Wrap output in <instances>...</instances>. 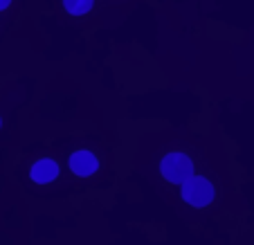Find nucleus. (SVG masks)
Segmentation results:
<instances>
[{"label": "nucleus", "mask_w": 254, "mask_h": 245, "mask_svg": "<svg viewBox=\"0 0 254 245\" xmlns=\"http://www.w3.org/2000/svg\"><path fill=\"white\" fill-rule=\"evenodd\" d=\"M160 173L162 178L173 184H183L193 176V162L187 153L183 151H171L160 160Z\"/></svg>", "instance_id": "1"}, {"label": "nucleus", "mask_w": 254, "mask_h": 245, "mask_svg": "<svg viewBox=\"0 0 254 245\" xmlns=\"http://www.w3.org/2000/svg\"><path fill=\"white\" fill-rule=\"evenodd\" d=\"M67 164H70V171L74 173V176H79V178H90L92 173H97V169H99L97 155L88 149L74 151V153L70 155V160H67Z\"/></svg>", "instance_id": "3"}, {"label": "nucleus", "mask_w": 254, "mask_h": 245, "mask_svg": "<svg viewBox=\"0 0 254 245\" xmlns=\"http://www.w3.org/2000/svg\"><path fill=\"white\" fill-rule=\"evenodd\" d=\"M180 196H183V200L187 202V205L196 207V209H202V207H207L211 200H214L216 189L207 178L193 173L191 178L185 180V183L180 184Z\"/></svg>", "instance_id": "2"}, {"label": "nucleus", "mask_w": 254, "mask_h": 245, "mask_svg": "<svg viewBox=\"0 0 254 245\" xmlns=\"http://www.w3.org/2000/svg\"><path fill=\"white\" fill-rule=\"evenodd\" d=\"M29 178L36 184H48L52 180L59 178V164L50 158H43L39 162H34L32 169H29Z\"/></svg>", "instance_id": "4"}, {"label": "nucleus", "mask_w": 254, "mask_h": 245, "mask_svg": "<svg viewBox=\"0 0 254 245\" xmlns=\"http://www.w3.org/2000/svg\"><path fill=\"white\" fill-rule=\"evenodd\" d=\"M0 126H2V120H0Z\"/></svg>", "instance_id": "7"}, {"label": "nucleus", "mask_w": 254, "mask_h": 245, "mask_svg": "<svg viewBox=\"0 0 254 245\" xmlns=\"http://www.w3.org/2000/svg\"><path fill=\"white\" fill-rule=\"evenodd\" d=\"M11 5V0H0V11L2 9H7V7Z\"/></svg>", "instance_id": "6"}, {"label": "nucleus", "mask_w": 254, "mask_h": 245, "mask_svg": "<svg viewBox=\"0 0 254 245\" xmlns=\"http://www.w3.org/2000/svg\"><path fill=\"white\" fill-rule=\"evenodd\" d=\"M95 0H63V7H65L67 14L72 16H83L92 9Z\"/></svg>", "instance_id": "5"}]
</instances>
